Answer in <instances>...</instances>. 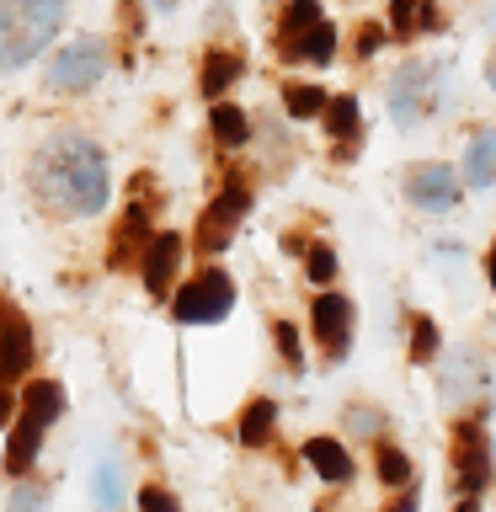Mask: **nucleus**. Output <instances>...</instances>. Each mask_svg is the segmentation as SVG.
<instances>
[{
  "mask_svg": "<svg viewBox=\"0 0 496 512\" xmlns=\"http://www.w3.org/2000/svg\"><path fill=\"white\" fill-rule=\"evenodd\" d=\"M320 118H326L331 139H342V144H352V139L363 134V112H358V102H352V96H326Z\"/></svg>",
  "mask_w": 496,
  "mask_h": 512,
  "instance_id": "obj_17",
  "label": "nucleus"
},
{
  "mask_svg": "<svg viewBox=\"0 0 496 512\" xmlns=\"http://www.w3.org/2000/svg\"><path fill=\"white\" fill-rule=\"evenodd\" d=\"M208 128H214V139L224 144V150H240V144L251 139V123H246V112L230 107V102H219L214 107V118H208Z\"/></svg>",
  "mask_w": 496,
  "mask_h": 512,
  "instance_id": "obj_20",
  "label": "nucleus"
},
{
  "mask_svg": "<svg viewBox=\"0 0 496 512\" xmlns=\"http://www.w3.org/2000/svg\"><path fill=\"white\" fill-rule=\"evenodd\" d=\"M59 411H64V390H59L54 379L27 384L22 416H16V432H11V443H6V475L11 480H22L32 470V459H38V448H43V427L54 422Z\"/></svg>",
  "mask_w": 496,
  "mask_h": 512,
  "instance_id": "obj_3",
  "label": "nucleus"
},
{
  "mask_svg": "<svg viewBox=\"0 0 496 512\" xmlns=\"http://www.w3.org/2000/svg\"><path fill=\"white\" fill-rule=\"evenodd\" d=\"M272 336H278V352H283V358L299 368V363H304V352H299V331L288 326V320H278V326H272Z\"/></svg>",
  "mask_w": 496,
  "mask_h": 512,
  "instance_id": "obj_28",
  "label": "nucleus"
},
{
  "mask_svg": "<svg viewBox=\"0 0 496 512\" xmlns=\"http://www.w3.org/2000/svg\"><path fill=\"white\" fill-rule=\"evenodd\" d=\"M347 331H352V304L342 294H320L315 299V336L331 347V358L347 352Z\"/></svg>",
  "mask_w": 496,
  "mask_h": 512,
  "instance_id": "obj_12",
  "label": "nucleus"
},
{
  "mask_svg": "<svg viewBox=\"0 0 496 512\" xmlns=\"http://www.w3.org/2000/svg\"><path fill=\"white\" fill-rule=\"evenodd\" d=\"M272 427H278V406H272V400H251V406L240 411V443L246 448H262L272 438Z\"/></svg>",
  "mask_w": 496,
  "mask_h": 512,
  "instance_id": "obj_19",
  "label": "nucleus"
},
{
  "mask_svg": "<svg viewBox=\"0 0 496 512\" xmlns=\"http://www.w3.org/2000/svg\"><path fill=\"white\" fill-rule=\"evenodd\" d=\"M347 422H352V427H358V432H374V427H379V416H374V411H352V416H347Z\"/></svg>",
  "mask_w": 496,
  "mask_h": 512,
  "instance_id": "obj_32",
  "label": "nucleus"
},
{
  "mask_svg": "<svg viewBox=\"0 0 496 512\" xmlns=\"http://www.w3.org/2000/svg\"><path fill=\"white\" fill-rule=\"evenodd\" d=\"M11 507H22V512H27V507H43V491H38V486H16V491H11Z\"/></svg>",
  "mask_w": 496,
  "mask_h": 512,
  "instance_id": "obj_30",
  "label": "nucleus"
},
{
  "mask_svg": "<svg viewBox=\"0 0 496 512\" xmlns=\"http://www.w3.org/2000/svg\"><path fill=\"white\" fill-rule=\"evenodd\" d=\"M491 288H496V246H491Z\"/></svg>",
  "mask_w": 496,
  "mask_h": 512,
  "instance_id": "obj_35",
  "label": "nucleus"
},
{
  "mask_svg": "<svg viewBox=\"0 0 496 512\" xmlns=\"http://www.w3.org/2000/svg\"><path fill=\"white\" fill-rule=\"evenodd\" d=\"M379 43H384V32H379V27H363V32H358V54H363V59L374 54Z\"/></svg>",
  "mask_w": 496,
  "mask_h": 512,
  "instance_id": "obj_31",
  "label": "nucleus"
},
{
  "mask_svg": "<svg viewBox=\"0 0 496 512\" xmlns=\"http://www.w3.org/2000/svg\"><path fill=\"white\" fill-rule=\"evenodd\" d=\"M304 464H310L320 480H336V486L352 475V459H347V448L336 438H310V443H304Z\"/></svg>",
  "mask_w": 496,
  "mask_h": 512,
  "instance_id": "obj_14",
  "label": "nucleus"
},
{
  "mask_svg": "<svg viewBox=\"0 0 496 512\" xmlns=\"http://www.w3.org/2000/svg\"><path fill=\"white\" fill-rule=\"evenodd\" d=\"M304 272H310L315 283H331V278H336V251H331V246H315L310 262H304Z\"/></svg>",
  "mask_w": 496,
  "mask_h": 512,
  "instance_id": "obj_27",
  "label": "nucleus"
},
{
  "mask_svg": "<svg viewBox=\"0 0 496 512\" xmlns=\"http://www.w3.org/2000/svg\"><path fill=\"white\" fill-rule=\"evenodd\" d=\"M246 214H251V192L246 187H224L219 198L203 208V219H198V251L203 256H219L235 240L240 224H246Z\"/></svg>",
  "mask_w": 496,
  "mask_h": 512,
  "instance_id": "obj_6",
  "label": "nucleus"
},
{
  "mask_svg": "<svg viewBox=\"0 0 496 512\" xmlns=\"http://www.w3.org/2000/svg\"><path fill=\"white\" fill-rule=\"evenodd\" d=\"M454 459H459V475H464V507H475L480 486L491 480V438H486V427H459Z\"/></svg>",
  "mask_w": 496,
  "mask_h": 512,
  "instance_id": "obj_9",
  "label": "nucleus"
},
{
  "mask_svg": "<svg viewBox=\"0 0 496 512\" xmlns=\"http://www.w3.org/2000/svg\"><path fill=\"white\" fill-rule=\"evenodd\" d=\"M427 96H432V64H422V59L400 64L395 80H390V112H395V123H422Z\"/></svg>",
  "mask_w": 496,
  "mask_h": 512,
  "instance_id": "obj_8",
  "label": "nucleus"
},
{
  "mask_svg": "<svg viewBox=\"0 0 496 512\" xmlns=\"http://www.w3.org/2000/svg\"><path fill=\"white\" fill-rule=\"evenodd\" d=\"M411 358H416V363L438 358V326H432L427 315H422V320H416V326H411Z\"/></svg>",
  "mask_w": 496,
  "mask_h": 512,
  "instance_id": "obj_26",
  "label": "nucleus"
},
{
  "mask_svg": "<svg viewBox=\"0 0 496 512\" xmlns=\"http://www.w3.org/2000/svg\"><path fill=\"white\" fill-rule=\"evenodd\" d=\"M144 235H150V203H128V219H123V230H118V240H112V256L107 262L112 267H128L134 256L144 251Z\"/></svg>",
  "mask_w": 496,
  "mask_h": 512,
  "instance_id": "obj_13",
  "label": "nucleus"
},
{
  "mask_svg": "<svg viewBox=\"0 0 496 512\" xmlns=\"http://www.w3.org/2000/svg\"><path fill=\"white\" fill-rule=\"evenodd\" d=\"M107 75V43L102 38H75L64 43L48 64V86L54 91H91Z\"/></svg>",
  "mask_w": 496,
  "mask_h": 512,
  "instance_id": "obj_5",
  "label": "nucleus"
},
{
  "mask_svg": "<svg viewBox=\"0 0 496 512\" xmlns=\"http://www.w3.org/2000/svg\"><path fill=\"white\" fill-rule=\"evenodd\" d=\"M310 22H320V0H288V11H283V22H278V43H283V54H288V43H294Z\"/></svg>",
  "mask_w": 496,
  "mask_h": 512,
  "instance_id": "obj_21",
  "label": "nucleus"
},
{
  "mask_svg": "<svg viewBox=\"0 0 496 512\" xmlns=\"http://www.w3.org/2000/svg\"><path fill=\"white\" fill-rule=\"evenodd\" d=\"M91 496H96V502H102V507H118L123 502V480H118V464H96V475H91Z\"/></svg>",
  "mask_w": 496,
  "mask_h": 512,
  "instance_id": "obj_24",
  "label": "nucleus"
},
{
  "mask_svg": "<svg viewBox=\"0 0 496 512\" xmlns=\"http://www.w3.org/2000/svg\"><path fill=\"white\" fill-rule=\"evenodd\" d=\"M32 358H38V347H32V320L0 294V384L22 379L32 368Z\"/></svg>",
  "mask_w": 496,
  "mask_h": 512,
  "instance_id": "obj_7",
  "label": "nucleus"
},
{
  "mask_svg": "<svg viewBox=\"0 0 496 512\" xmlns=\"http://www.w3.org/2000/svg\"><path fill=\"white\" fill-rule=\"evenodd\" d=\"M390 27H395V32L438 27V11H432L427 0H390Z\"/></svg>",
  "mask_w": 496,
  "mask_h": 512,
  "instance_id": "obj_22",
  "label": "nucleus"
},
{
  "mask_svg": "<svg viewBox=\"0 0 496 512\" xmlns=\"http://www.w3.org/2000/svg\"><path fill=\"white\" fill-rule=\"evenodd\" d=\"M283 107H288V118H315V112L326 107V91H320V86H299V80H294V86L283 91Z\"/></svg>",
  "mask_w": 496,
  "mask_h": 512,
  "instance_id": "obj_23",
  "label": "nucleus"
},
{
  "mask_svg": "<svg viewBox=\"0 0 496 512\" xmlns=\"http://www.w3.org/2000/svg\"><path fill=\"white\" fill-rule=\"evenodd\" d=\"M486 86L496 91V54H491V64H486Z\"/></svg>",
  "mask_w": 496,
  "mask_h": 512,
  "instance_id": "obj_34",
  "label": "nucleus"
},
{
  "mask_svg": "<svg viewBox=\"0 0 496 512\" xmlns=\"http://www.w3.org/2000/svg\"><path fill=\"white\" fill-rule=\"evenodd\" d=\"M464 176L470 187H491L496 182V128H480L470 144V160H464Z\"/></svg>",
  "mask_w": 496,
  "mask_h": 512,
  "instance_id": "obj_18",
  "label": "nucleus"
},
{
  "mask_svg": "<svg viewBox=\"0 0 496 512\" xmlns=\"http://www.w3.org/2000/svg\"><path fill=\"white\" fill-rule=\"evenodd\" d=\"M70 0H0V70H22L54 43Z\"/></svg>",
  "mask_w": 496,
  "mask_h": 512,
  "instance_id": "obj_2",
  "label": "nucleus"
},
{
  "mask_svg": "<svg viewBox=\"0 0 496 512\" xmlns=\"http://www.w3.org/2000/svg\"><path fill=\"white\" fill-rule=\"evenodd\" d=\"M235 80H240V54H230V48H214V54L203 59L198 91H203V96H214V102H219V96L235 86Z\"/></svg>",
  "mask_w": 496,
  "mask_h": 512,
  "instance_id": "obj_15",
  "label": "nucleus"
},
{
  "mask_svg": "<svg viewBox=\"0 0 496 512\" xmlns=\"http://www.w3.org/2000/svg\"><path fill=\"white\" fill-rule=\"evenodd\" d=\"M139 507H155V512H176V496L160 491V486H144L139 491Z\"/></svg>",
  "mask_w": 496,
  "mask_h": 512,
  "instance_id": "obj_29",
  "label": "nucleus"
},
{
  "mask_svg": "<svg viewBox=\"0 0 496 512\" xmlns=\"http://www.w3.org/2000/svg\"><path fill=\"white\" fill-rule=\"evenodd\" d=\"M379 480L384 486H406L411 480V459L400 448H379Z\"/></svg>",
  "mask_w": 496,
  "mask_h": 512,
  "instance_id": "obj_25",
  "label": "nucleus"
},
{
  "mask_svg": "<svg viewBox=\"0 0 496 512\" xmlns=\"http://www.w3.org/2000/svg\"><path fill=\"white\" fill-rule=\"evenodd\" d=\"M11 411H16V406H11V395H6V390H0V427H6V422H11Z\"/></svg>",
  "mask_w": 496,
  "mask_h": 512,
  "instance_id": "obj_33",
  "label": "nucleus"
},
{
  "mask_svg": "<svg viewBox=\"0 0 496 512\" xmlns=\"http://www.w3.org/2000/svg\"><path fill=\"white\" fill-rule=\"evenodd\" d=\"M406 192H411V203H422V208H448V203L459 198V176L432 160V166H416L411 171Z\"/></svg>",
  "mask_w": 496,
  "mask_h": 512,
  "instance_id": "obj_11",
  "label": "nucleus"
},
{
  "mask_svg": "<svg viewBox=\"0 0 496 512\" xmlns=\"http://www.w3.org/2000/svg\"><path fill=\"white\" fill-rule=\"evenodd\" d=\"M38 192L48 208L70 219H91L107 208V192H112V176H107V155L102 144L86 139V134H54L38 150Z\"/></svg>",
  "mask_w": 496,
  "mask_h": 512,
  "instance_id": "obj_1",
  "label": "nucleus"
},
{
  "mask_svg": "<svg viewBox=\"0 0 496 512\" xmlns=\"http://www.w3.org/2000/svg\"><path fill=\"white\" fill-rule=\"evenodd\" d=\"M331 54H336V27H331V22H310V27H304L294 43H288V59L331 64Z\"/></svg>",
  "mask_w": 496,
  "mask_h": 512,
  "instance_id": "obj_16",
  "label": "nucleus"
},
{
  "mask_svg": "<svg viewBox=\"0 0 496 512\" xmlns=\"http://www.w3.org/2000/svg\"><path fill=\"white\" fill-rule=\"evenodd\" d=\"M144 288L150 294H171V278H176V262H182V235L176 230H160L155 240H144Z\"/></svg>",
  "mask_w": 496,
  "mask_h": 512,
  "instance_id": "obj_10",
  "label": "nucleus"
},
{
  "mask_svg": "<svg viewBox=\"0 0 496 512\" xmlns=\"http://www.w3.org/2000/svg\"><path fill=\"white\" fill-rule=\"evenodd\" d=\"M235 310V278L219 267H203L198 278H187V288L176 294L171 315L182 320V326H214Z\"/></svg>",
  "mask_w": 496,
  "mask_h": 512,
  "instance_id": "obj_4",
  "label": "nucleus"
},
{
  "mask_svg": "<svg viewBox=\"0 0 496 512\" xmlns=\"http://www.w3.org/2000/svg\"><path fill=\"white\" fill-rule=\"evenodd\" d=\"M176 6V0H155V11H171Z\"/></svg>",
  "mask_w": 496,
  "mask_h": 512,
  "instance_id": "obj_36",
  "label": "nucleus"
}]
</instances>
